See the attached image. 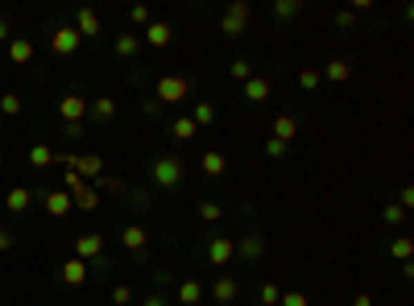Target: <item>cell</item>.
Returning <instances> with one entry per match:
<instances>
[{"mask_svg": "<svg viewBox=\"0 0 414 306\" xmlns=\"http://www.w3.org/2000/svg\"><path fill=\"white\" fill-rule=\"evenodd\" d=\"M191 120H195L199 128H207V124H216V108H211L207 99H199V104H195V112H191Z\"/></svg>", "mask_w": 414, "mask_h": 306, "instance_id": "f546056e", "label": "cell"}, {"mask_svg": "<svg viewBox=\"0 0 414 306\" xmlns=\"http://www.w3.org/2000/svg\"><path fill=\"white\" fill-rule=\"evenodd\" d=\"M332 25H336V29H357V12H352V8H340V12L332 17Z\"/></svg>", "mask_w": 414, "mask_h": 306, "instance_id": "ab89813d", "label": "cell"}, {"mask_svg": "<svg viewBox=\"0 0 414 306\" xmlns=\"http://www.w3.org/2000/svg\"><path fill=\"white\" fill-rule=\"evenodd\" d=\"M87 274H91V269H87V261L66 257V261H62V269H58V282H62V286H83V282H87Z\"/></svg>", "mask_w": 414, "mask_h": 306, "instance_id": "4fadbf2b", "label": "cell"}, {"mask_svg": "<svg viewBox=\"0 0 414 306\" xmlns=\"http://www.w3.org/2000/svg\"><path fill=\"white\" fill-rule=\"evenodd\" d=\"M203 253H207L211 265H232V261H236V240L224 236V232H211L207 245H203Z\"/></svg>", "mask_w": 414, "mask_h": 306, "instance_id": "5b68a950", "label": "cell"}, {"mask_svg": "<svg viewBox=\"0 0 414 306\" xmlns=\"http://www.w3.org/2000/svg\"><path fill=\"white\" fill-rule=\"evenodd\" d=\"M0 112H4V116H21V95H17V91H4V95H0Z\"/></svg>", "mask_w": 414, "mask_h": 306, "instance_id": "d590c367", "label": "cell"}, {"mask_svg": "<svg viewBox=\"0 0 414 306\" xmlns=\"http://www.w3.org/2000/svg\"><path fill=\"white\" fill-rule=\"evenodd\" d=\"M153 99H158V108L162 104H187L191 99V79L187 75H162L158 87H153Z\"/></svg>", "mask_w": 414, "mask_h": 306, "instance_id": "3957f363", "label": "cell"}, {"mask_svg": "<svg viewBox=\"0 0 414 306\" xmlns=\"http://www.w3.org/2000/svg\"><path fill=\"white\" fill-rule=\"evenodd\" d=\"M12 245H17V232H12V228H0V253H8Z\"/></svg>", "mask_w": 414, "mask_h": 306, "instance_id": "ee69618b", "label": "cell"}, {"mask_svg": "<svg viewBox=\"0 0 414 306\" xmlns=\"http://www.w3.org/2000/svg\"><path fill=\"white\" fill-rule=\"evenodd\" d=\"M270 95H274V83H270L265 75H253V79L245 83V99H249V104H257V108H261Z\"/></svg>", "mask_w": 414, "mask_h": 306, "instance_id": "5bb4252c", "label": "cell"}, {"mask_svg": "<svg viewBox=\"0 0 414 306\" xmlns=\"http://www.w3.org/2000/svg\"><path fill=\"white\" fill-rule=\"evenodd\" d=\"M319 83H323V75H319V66H303V70H299V87H303V91H315Z\"/></svg>", "mask_w": 414, "mask_h": 306, "instance_id": "1f68e13d", "label": "cell"}, {"mask_svg": "<svg viewBox=\"0 0 414 306\" xmlns=\"http://www.w3.org/2000/svg\"><path fill=\"white\" fill-rule=\"evenodd\" d=\"M70 211H75V199L66 191H46V216L50 220H66Z\"/></svg>", "mask_w": 414, "mask_h": 306, "instance_id": "7c38bea8", "label": "cell"}, {"mask_svg": "<svg viewBox=\"0 0 414 306\" xmlns=\"http://www.w3.org/2000/svg\"><path fill=\"white\" fill-rule=\"evenodd\" d=\"M265 157H270V162H282V157H286V145L270 137V141H265Z\"/></svg>", "mask_w": 414, "mask_h": 306, "instance_id": "60d3db41", "label": "cell"}, {"mask_svg": "<svg viewBox=\"0 0 414 306\" xmlns=\"http://www.w3.org/2000/svg\"><path fill=\"white\" fill-rule=\"evenodd\" d=\"M278 298H282V290H278L274 282H261V290H257V303H261V306H278Z\"/></svg>", "mask_w": 414, "mask_h": 306, "instance_id": "e575fe53", "label": "cell"}, {"mask_svg": "<svg viewBox=\"0 0 414 306\" xmlns=\"http://www.w3.org/2000/svg\"><path fill=\"white\" fill-rule=\"evenodd\" d=\"M112 50H116L120 58H137V54H141V37H137V33H116Z\"/></svg>", "mask_w": 414, "mask_h": 306, "instance_id": "484cf974", "label": "cell"}, {"mask_svg": "<svg viewBox=\"0 0 414 306\" xmlns=\"http://www.w3.org/2000/svg\"><path fill=\"white\" fill-rule=\"evenodd\" d=\"M236 257H241V261H253V265H257V261L265 257V236H261V232H245V236L236 240Z\"/></svg>", "mask_w": 414, "mask_h": 306, "instance_id": "8fae6325", "label": "cell"}, {"mask_svg": "<svg viewBox=\"0 0 414 306\" xmlns=\"http://www.w3.org/2000/svg\"><path fill=\"white\" fill-rule=\"evenodd\" d=\"M0 41H12V25H8V17H0Z\"/></svg>", "mask_w": 414, "mask_h": 306, "instance_id": "bcb514c9", "label": "cell"}, {"mask_svg": "<svg viewBox=\"0 0 414 306\" xmlns=\"http://www.w3.org/2000/svg\"><path fill=\"white\" fill-rule=\"evenodd\" d=\"M112 306H133V286H112Z\"/></svg>", "mask_w": 414, "mask_h": 306, "instance_id": "74e56055", "label": "cell"}, {"mask_svg": "<svg viewBox=\"0 0 414 306\" xmlns=\"http://www.w3.org/2000/svg\"><path fill=\"white\" fill-rule=\"evenodd\" d=\"M8 62H12V66L33 62V41H29V37H12V41H8Z\"/></svg>", "mask_w": 414, "mask_h": 306, "instance_id": "603a6c76", "label": "cell"}, {"mask_svg": "<svg viewBox=\"0 0 414 306\" xmlns=\"http://www.w3.org/2000/svg\"><path fill=\"white\" fill-rule=\"evenodd\" d=\"M141 306H170V298H166V294H162V290H153V294H149V298H141Z\"/></svg>", "mask_w": 414, "mask_h": 306, "instance_id": "f6af8a7d", "label": "cell"}, {"mask_svg": "<svg viewBox=\"0 0 414 306\" xmlns=\"http://www.w3.org/2000/svg\"><path fill=\"white\" fill-rule=\"evenodd\" d=\"M87 116L100 120V124H112V120H116V99H112V95H95L91 108H87Z\"/></svg>", "mask_w": 414, "mask_h": 306, "instance_id": "ac0fdd59", "label": "cell"}, {"mask_svg": "<svg viewBox=\"0 0 414 306\" xmlns=\"http://www.w3.org/2000/svg\"><path fill=\"white\" fill-rule=\"evenodd\" d=\"M58 166H70L83 182L104 174V157H100V153H79V157H75V153H58Z\"/></svg>", "mask_w": 414, "mask_h": 306, "instance_id": "277c9868", "label": "cell"}, {"mask_svg": "<svg viewBox=\"0 0 414 306\" xmlns=\"http://www.w3.org/2000/svg\"><path fill=\"white\" fill-rule=\"evenodd\" d=\"M79 46H83V37L75 33V25H58V29L50 33V50H54L58 58H70Z\"/></svg>", "mask_w": 414, "mask_h": 306, "instance_id": "52a82bcc", "label": "cell"}, {"mask_svg": "<svg viewBox=\"0 0 414 306\" xmlns=\"http://www.w3.org/2000/svg\"><path fill=\"white\" fill-rule=\"evenodd\" d=\"M62 182H66V195H70V199H75V195H79V191L87 187V182H83V178H79L75 170H66V178H62Z\"/></svg>", "mask_w": 414, "mask_h": 306, "instance_id": "b9f144b4", "label": "cell"}, {"mask_svg": "<svg viewBox=\"0 0 414 306\" xmlns=\"http://www.w3.org/2000/svg\"><path fill=\"white\" fill-rule=\"evenodd\" d=\"M278 306H311V303H307V294H299V290H286V294L278 298Z\"/></svg>", "mask_w": 414, "mask_h": 306, "instance_id": "7bdbcfd3", "label": "cell"}, {"mask_svg": "<svg viewBox=\"0 0 414 306\" xmlns=\"http://www.w3.org/2000/svg\"><path fill=\"white\" fill-rule=\"evenodd\" d=\"M199 220H203V224H216V220H224V203H216V199H203V203H199Z\"/></svg>", "mask_w": 414, "mask_h": 306, "instance_id": "4dcf8cb0", "label": "cell"}, {"mask_svg": "<svg viewBox=\"0 0 414 306\" xmlns=\"http://www.w3.org/2000/svg\"><path fill=\"white\" fill-rule=\"evenodd\" d=\"M352 306H373V294H357V298H352Z\"/></svg>", "mask_w": 414, "mask_h": 306, "instance_id": "7dc6e473", "label": "cell"}, {"mask_svg": "<svg viewBox=\"0 0 414 306\" xmlns=\"http://www.w3.org/2000/svg\"><path fill=\"white\" fill-rule=\"evenodd\" d=\"M299 137V120L290 116V112H282L278 120H274V141H282V145H290Z\"/></svg>", "mask_w": 414, "mask_h": 306, "instance_id": "cb8c5ba5", "label": "cell"}, {"mask_svg": "<svg viewBox=\"0 0 414 306\" xmlns=\"http://www.w3.org/2000/svg\"><path fill=\"white\" fill-rule=\"evenodd\" d=\"M174 298H178L182 306H199V303H203V282H195V278H182Z\"/></svg>", "mask_w": 414, "mask_h": 306, "instance_id": "7402d4cb", "label": "cell"}, {"mask_svg": "<svg viewBox=\"0 0 414 306\" xmlns=\"http://www.w3.org/2000/svg\"><path fill=\"white\" fill-rule=\"evenodd\" d=\"M303 12V0H274V17L278 21H290V17H299Z\"/></svg>", "mask_w": 414, "mask_h": 306, "instance_id": "f1b7e54d", "label": "cell"}, {"mask_svg": "<svg viewBox=\"0 0 414 306\" xmlns=\"http://www.w3.org/2000/svg\"><path fill=\"white\" fill-rule=\"evenodd\" d=\"M390 257H394L398 265L414 261V240H411V236H394V240H390Z\"/></svg>", "mask_w": 414, "mask_h": 306, "instance_id": "4316f807", "label": "cell"}, {"mask_svg": "<svg viewBox=\"0 0 414 306\" xmlns=\"http://www.w3.org/2000/svg\"><path fill=\"white\" fill-rule=\"evenodd\" d=\"M249 21H253V4L249 0H232L224 12H220V37L224 41H236L249 33Z\"/></svg>", "mask_w": 414, "mask_h": 306, "instance_id": "7a4b0ae2", "label": "cell"}, {"mask_svg": "<svg viewBox=\"0 0 414 306\" xmlns=\"http://www.w3.org/2000/svg\"><path fill=\"white\" fill-rule=\"evenodd\" d=\"M319 75H323L328 83H348V79H352V62H348V58H328Z\"/></svg>", "mask_w": 414, "mask_h": 306, "instance_id": "e0dca14e", "label": "cell"}, {"mask_svg": "<svg viewBox=\"0 0 414 306\" xmlns=\"http://www.w3.org/2000/svg\"><path fill=\"white\" fill-rule=\"evenodd\" d=\"M4 207H8L12 216H25V211L33 207V191H25V187H12V191L4 195Z\"/></svg>", "mask_w": 414, "mask_h": 306, "instance_id": "44dd1931", "label": "cell"}, {"mask_svg": "<svg viewBox=\"0 0 414 306\" xmlns=\"http://www.w3.org/2000/svg\"><path fill=\"white\" fill-rule=\"evenodd\" d=\"M87 108H91V99H83V95L70 91V95L58 99V120H62V124H83V120H87Z\"/></svg>", "mask_w": 414, "mask_h": 306, "instance_id": "8992f818", "label": "cell"}, {"mask_svg": "<svg viewBox=\"0 0 414 306\" xmlns=\"http://www.w3.org/2000/svg\"><path fill=\"white\" fill-rule=\"evenodd\" d=\"M95 191H108V195H124V182H120V178H112V174H100V178H95Z\"/></svg>", "mask_w": 414, "mask_h": 306, "instance_id": "8d00e7d4", "label": "cell"}, {"mask_svg": "<svg viewBox=\"0 0 414 306\" xmlns=\"http://www.w3.org/2000/svg\"><path fill=\"white\" fill-rule=\"evenodd\" d=\"M29 166H33V170H50V166H58V149L46 145V141L33 145V149H29Z\"/></svg>", "mask_w": 414, "mask_h": 306, "instance_id": "ffe728a7", "label": "cell"}, {"mask_svg": "<svg viewBox=\"0 0 414 306\" xmlns=\"http://www.w3.org/2000/svg\"><path fill=\"white\" fill-rule=\"evenodd\" d=\"M170 137H174V141H195V137H199V124H195L191 116H174V120H170Z\"/></svg>", "mask_w": 414, "mask_h": 306, "instance_id": "d4e9b609", "label": "cell"}, {"mask_svg": "<svg viewBox=\"0 0 414 306\" xmlns=\"http://www.w3.org/2000/svg\"><path fill=\"white\" fill-rule=\"evenodd\" d=\"M373 306H377V303H373Z\"/></svg>", "mask_w": 414, "mask_h": 306, "instance_id": "c3c4849f", "label": "cell"}, {"mask_svg": "<svg viewBox=\"0 0 414 306\" xmlns=\"http://www.w3.org/2000/svg\"><path fill=\"white\" fill-rule=\"evenodd\" d=\"M75 257L87 261V265L100 261V257H104V232H79V236H75Z\"/></svg>", "mask_w": 414, "mask_h": 306, "instance_id": "ba28073f", "label": "cell"}, {"mask_svg": "<svg viewBox=\"0 0 414 306\" xmlns=\"http://www.w3.org/2000/svg\"><path fill=\"white\" fill-rule=\"evenodd\" d=\"M129 21H133V25H141V29H145V25H149V21H153V12H149V8H145V4H133V8H129Z\"/></svg>", "mask_w": 414, "mask_h": 306, "instance_id": "f35d334b", "label": "cell"}, {"mask_svg": "<svg viewBox=\"0 0 414 306\" xmlns=\"http://www.w3.org/2000/svg\"><path fill=\"white\" fill-rule=\"evenodd\" d=\"M199 170H203L207 178H224V174H228V157H224L220 149H207V153L199 157Z\"/></svg>", "mask_w": 414, "mask_h": 306, "instance_id": "d6986e66", "label": "cell"}, {"mask_svg": "<svg viewBox=\"0 0 414 306\" xmlns=\"http://www.w3.org/2000/svg\"><path fill=\"white\" fill-rule=\"evenodd\" d=\"M236 294H241V282H236V278H216V282H211V298L220 306H232Z\"/></svg>", "mask_w": 414, "mask_h": 306, "instance_id": "9a60e30c", "label": "cell"}, {"mask_svg": "<svg viewBox=\"0 0 414 306\" xmlns=\"http://www.w3.org/2000/svg\"><path fill=\"white\" fill-rule=\"evenodd\" d=\"M149 178H153L158 191H178L182 178H187V162H182L178 153H158V157L149 162Z\"/></svg>", "mask_w": 414, "mask_h": 306, "instance_id": "6da1fadb", "label": "cell"}, {"mask_svg": "<svg viewBox=\"0 0 414 306\" xmlns=\"http://www.w3.org/2000/svg\"><path fill=\"white\" fill-rule=\"evenodd\" d=\"M75 207H79V211H95V207H100V191H95V187L87 182V187H83V191L75 195Z\"/></svg>", "mask_w": 414, "mask_h": 306, "instance_id": "83f0119b", "label": "cell"}, {"mask_svg": "<svg viewBox=\"0 0 414 306\" xmlns=\"http://www.w3.org/2000/svg\"><path fill=\"white\" fill-rule=\"evenodd\" d=\"M382 220H386L390 228H402V224H406V211H402L398 203H386V207H382Z\"/></svg>", "mask_w": 414, "mask_h": 306, "instance_id": "836d02e7", "label": "cell"}, {"mask_svg": "<svg viewBox=\"0 0 414 306\" xmlns=\"http://www.w3.org/2000/svg\"><path fill=\"white\" fill-rule=\"evenodd\" d=\"M174 41V25L170 21H149L145 33H141V46H153V50H166Z\"/></svg>", "mask_w": 414, "mask_h": 306, "instance_id": "9c48e42d", "label": "cell"}, {"mask_svg": "<svg viewBox=\"0 0 414 306\" xmlns=\"http://www.w3.org/2000/svg\"><path fill=\"white\" fill-rule=\"evenodd\" d=\"M100 29L104 25H100V17L91 8H75V33L79 37H100Z\"/></svg>", "mask_w": 414, "mask_h": 306, "instance_id": "2e32d148", "label": "cell"}, {"mask_svg": "<svg viewBox=\"0 0 414 306\" xmlns=\"http://www.w3.org/2000/svg\"><path fill=\"white\" fill-rule=\"evenodd\" d=\"M228 75H232L236 83H249V79H253V62H249V58H236V62L228 66Z\"/></svg>", "mask_w": 414, "mask_h": 306, "instance_id": "d6a6232c", "label": "cell"}, {"mask_svg": "<svg viewBox=\"0 0 414 306\" xmlns=\"http://www.w3.org/2000/svg\"><path fill=\"white\" fill-rule=\"evenodd\" d=\"M145 245H149V232H145L141 224H124V228H120V249H124V253L141 257V253H145Z\"/></svg>", "mask_w": 414, "mask_h": 306, "instance_id": "30bf717a", "label": "cell"}]
</instances>
